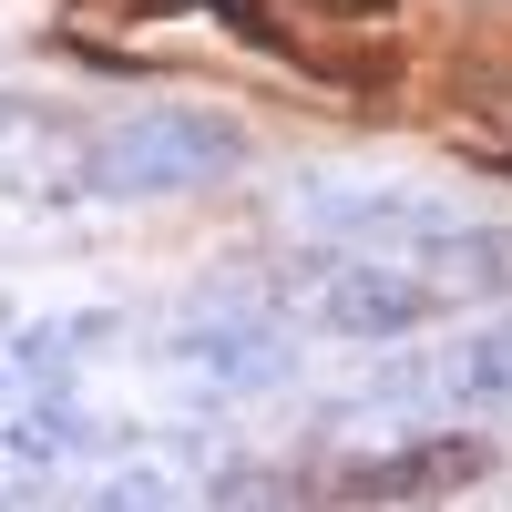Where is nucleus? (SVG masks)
Instances as JSON below:
<instances>
[{
    "label": "nucleus",
    "mask_w": 512,
    "mask_h": 512,
    "mask_svg": "<svg viewBox=\"0 0 512 512\" xmlns=\"http://www.w3.org/2000/svg\"><path fill=\"white\" fill-rule=\"evenodd\" d=\"M236 21L277 52H308V62H338V41L369 21V0H236Z\"/></svg>",
    "instance_id": "1"
}]
</instances>
